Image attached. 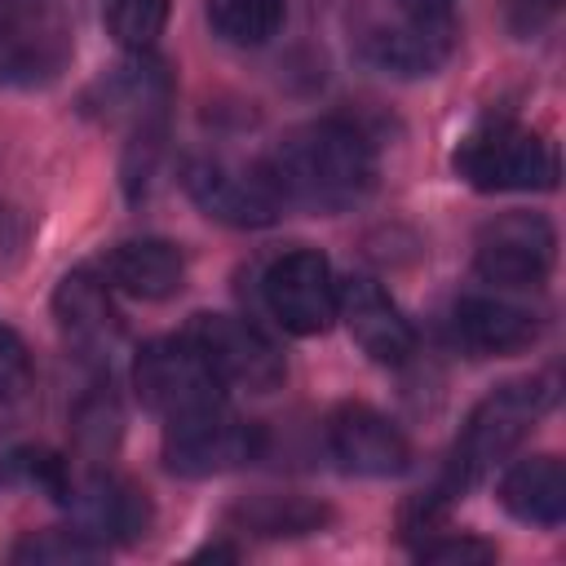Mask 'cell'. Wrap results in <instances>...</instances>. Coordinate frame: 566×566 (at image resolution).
<instances>
[{
  "label": "cell",
  "mask_w": 566,
  "mask_h": 566,
  "mask_svg": "<svg viewBox=\"0 0 566 566\" xmlns=\"http://www.w3.org/2000/svg\"><path fill=\"white\" fill-rule=\"evenodd\" d=\"M265 172L283 195V203L310 212H345L367 199L376 181V155L354 124L314 119L292 128L274 146Z\"/></svg>",
  "instance_id": "1"
},
{
  "label": "cell",
  "mask_w": 566,
  "mask_h": 566,
  "mask_svg": "<svg viewBox=\"0 0 566 566\" xmlns=\"http://www.w3.org/2000/svg\"><path fill=\"white\" fill-rule=\"evenodd\" d=\"M553 402L548 380L531 376V380H509L500 389H491L473 411L469 424L451 451V469H447V491H464L473 482H482L517 442L522 433L544 416V407Z\"/></svg>",
  "instance_id": "2"
},
{
  "label": "cell",
  "mask_w": 566,
  "mask_h": 566,
  "mask_svg": "<svg viewBox=\"0 0 566 566\" xmlns=\"http://www.w3.org/2000/svg\"><path fill=\"white\" fill-rule=\"evenodd\" d=\"M455 172L482 190V195H504V190H548L557 181V155L553 146L513 124V119H486L478 124L460 146H455Z\"/></svg>",
  "instance_id": "3"
},
{
  "label": "cell",
  "mask_w": 566,
  "mask_h": 566,
  "mask_svg": "<svg viewBox=\"0 0 566 566\" xmlns=\"http://www.w3.org/2000/svg\"><path fill=\"white\" fill-rule=\"evenodd\" d=\"M133 385H137L142 402L155 416H164L168 424L226 407V385L208 367V358L195 349L190 336L146 340L133 358Z\"/></svg>",
  "instance_id": "4"
},
{
  "label": "cell",
  "mask_w": 566,
  "mask_h": 566,
  "mask_svg": "<svg viewBox=\"0 0 566 566\" xmlns=\"http://www.w3.org/2000/svg\"><path fill=\"white\" fill-rule=\"evenodd\" d=\"M181 186L186 195L195 199V208L221 226H234V230H256V226H270L287 203L283 195L274 190L265 164L261 168H243V164H230V159H190L186 172H181Z\"/></svg>",
  "instance_id": "5"
},
{
  "label": "cell",
  "mask_w": 566,
  "mask_h": 566,
  "mask_svg": "<svg viewBox=\"0 0 566 566\" xmlns=\"http://www.w3.org/2000/svg\"><path fill=\"white\" fill-rule=\"evenodd\" d=\"M186 336L208 358V367L221 376V385H234V389H248V394H270L287 376L283 354L274 349V340L261 327H252L248 318L195 314Z\"/></svg>",
  "instance_id": "6"
},
{
  "label": "cell",
  "mask_w": 566,
  "mask_h": 566,
  "mask_svg": "<svg viewBox=\"0 0 566 566\" xmlns=\"http://www.w3.org/2000/svg\"><path fill=\"white\" fill-rule=\"evenodd\" d=\"M265 438L261 424L221 411L195 416V420H177L164 433V464L177 478H212V473H230L243 469L261 455Z\"/></svg>",
  "instance_id": "7"
},
{
  "label": "cell",
  "mask_w": 566,
  "mask_h": 566,
  "mask_svg": "<svg viewBox=\"0 0 566 566\" xmlns=\"http://www.w3.org/2000/svg\"><path fill=\"white\" fill-rule=\"evenodd\" d=\"M557 256V230L539 212H504L478 230L473 270L495 287H535Z\"/></svg>",
  "instance_id": "8"
},
{
  "label": "cell",
  "mask_w": 566,
  "mask_h": 566,
  "mask_svg": "<svg viewBox=\"0 0 566 566\" xmlns=\"http://www.w3.org/2000/svg\"><path fill=\"white\" fill-rule=\"evenodd\" d=\"M261 287H265V310L292 336H318L336 323V274L327 256L314 248L283 252L265 270Z\"/></svg>",
  "instance_id": "9"
},
{
  "label": "cell",
  "mask_w": 566,
  "mask_h": 566,
  "mask_svg": "<svg viewBox=\"0 0 566 566\" xmlns=\"http://www.w3.org/2000/svg\"><path fill=\"white\" fill-rule=\"evenodd\" d=\"M336 318H345L354 345L385 367H398L416 354L411 323L389 301V292L367 274H349L345 283H336Z\"/></svg>",
  "instance_id": "10"
},
{
  "label": "cell",
  "mask_w": 566,
  "mask_h": 566,
  "mask_svg": "<svg viewBox=\"0 0 566 566\" xmlns=\"http://www.w3.org/2000/svg\"><path fill=\"white\" fill-rule=\"evenodd\" d=\"M327 447L340 460V469L358 473V478H394L411 460V447H407L402 429L367 402H345V407L332 411Z\"/></svg>",
  "instance_id": "11"
},
{
  "label": "cell",
  "mask_w": 566,
  "mask_h": 566,
  "mask_svg": "<svg viewBox=\"0 0 566 566\" xmlns=\"http://www.w3.org/2000/svg\"><path fill=\"white\" fill-rule=\"evenodd\" d=\"M66 509L75 513V526L106 544H133L150 531V500L137 482L119 473H88L80 486H71Z\"/></svg>",
  "instance_id": "12"
},
{
  "label": "cell",
  "mask_w": 566,
  "mask_h": 566,
  "mask_svg": "<svg viewBox=\"0 0 566 566\" xmlns=\"http://www.w3.org/2000/svg\"><path fill=\"white\" fill-rule=\"evenodd\" d=\"M0 44L13 80L53 75L66 62V22L57 0H0Z\"/></svg>",
  "instance_id": "13"
},
{
  "label": "cell",
  "mask_w": 566,
  "mask_h": 566,
  "mask_svg": "<svg viewBox=\"0 0 566 566\" xmlns=\"http://www.w3.org/2000/svg\"><path fill=\"white\" fill-rule=\"evenodd\" d=\"M102 279L133 301H168L186 283V256L168 239H124L102 256Z\"/></svg>",
  "instance_id": "14"
},
{
  "label": "cell",
  "mask_w": 566,
  "mask_h": 566,
  "mask_svg": "<svg viewBox=\"0 0 566 566\" xmlns=\"http://www.w3.org/2000/svg\"><path fill=\"white\" fill-rule=\"evenodd\" d=\"M451 327H455V340L478 358L522 354L539 340V318L495 296H464L451 314Z\"/></svg>",
  "instance_id": "15"
},
{
  "label": "cell",
  "mask_w": 566,
  "mask_h": 566,
  "mask_svg": "<svg viewBox=\"0 0 566 566\" xmlns=\"http://www.w3.org/2000/svg\"><path fill=\"white\" fill-rule=\"evenodd\" d=\"M53 318L71 345L84 354H106L119 340V314L111 305L106 279H93L88 270H71L53 292Z\"/></svg>",
  "instance_id": "16"
},
{
  "label": "cell",
  "mask_w": 566,
  "mask_h": 566,
  "mask_svg": "<svg viewBox=\"0 0 566 566\" xmlns=\"http://www.w3.org/2000/svg\"><path fill=\"white\" fill-rule=\"evenodd\" d=\"M451 49H455L451 18H407L402 27L376 31L363 44V57L394 75H433L438 66H447Z\"/></svg>",
  "instance_id": "17"
},
{
  "label": "cell",
  "mask_w": 566,
  "mask_h": 566,
  "mask_svg": "<svg viewBox=\"0 0 566 566\" xmlns=\"http://www.w3.org/2000/svg\"><path fill=\"white\" fill-rule=\"evenodd\" d=\"M97 106L106 119H133L137 128H155L168 97H172V75L159 57L150 53H133L124 66H115L102 84H97Z\"/></svg>",
  "instance_id": "18"
},
{
  "label": "cell",
  "mask_w": 566,
  "mask_h": 566,
  "mask_svg": "<svg viewBox=\"0 0 566 566\" xmlns=\"http://www.w3.org/2000/svg\"><path fill=\"white\" fill-rule=\"evenodd\" d=\"M500 504L526 526H557L566 517V469L557 455H526L500 478Z\"/></svg>",
  "instance_id": "19"
},
{
  "label": "cell",
  "mask_w": 566,
  "mask_h": 566,
  "mask_svg": "<svg viewBox=\"0 0 566 566\" xmlns=\"http://www.w3.org/2000/svg\"><path fill=\"white\" fill-rule=\"evenodd\" d=\"M287 0H208V22L226 44L256 49L279 35Z\"/></svg>",
  "instance_id": "20"
},
{
  "label": "cell",
  "mask_w": 566,
  "mask_h": 566,
  "mask_svg": "<svg viewBox=\"0 0 566 566\" xmlns=\"http://www.w3.org/2000/svg\"><path fill=\"white\" fill-rule=\"evenodd\" d=\"M234 517L243 531H256V535H305L327 522V509L301 495H265V500L243 504Z\"/></svg>",
  "instance_id": "21"
},
{
  "label": "cell",
  "mask_w": 566,
  "mask_h": 566,
  "mask_svg": "<svg viewBox=\"0 0 566 566\" xmlns=\"http://www.w3.org/2000/svg\"><path fill=\"white\" fill-rule=\"evenodd\" d=\"M102 22L111 40L128 53H150L168 22V0H102Z\"/></svg>",
  "instance_id": "22"
},
{
  "label": "cell",
  "mask_w": 566,
  "mask_h": 566,
  "mask_svg": "<svg viewBox=\"0 0 566 566\" xmlns=\"http://www.w3.org/2000/svg\"><path fill=\"white\" fill-rule=\"evenodd\" d=\"M102 553L106 548L97 539H88L80 526H57V531L27 535L13 548V562H27V566H75V562H97Z\"/></svg>",
  "instance_id": "23"
},
{
  "label": "cell",
  "mask_w": 566,
  "mask_h": 566,
  "mask_svg": "<svg viewBox=\"0 0 566 566\" xmlns=\"http://www.w3.org/2000/svg\"><path fill=\"white\" fill-rule=\"evenodd\" d=\"M420 562H438V566H478V562H495V544L473 539V535H433L416 548Z\"/></svg>",
  "instance_id": "24"
},
{
  "label": "cell",
  "mask_w": 566,
  "mask_h": 566,
  "mask_svg": "<svg viewBox=\"0 0 566 566\" xmlns=\"http://www.w3.org/2000/svg\"><path fill=\"white\" fill-rule=\"evenodd\" d=\"M31 389V354L13 327L0 323V402H18Z\"/></svg>",
  "instance_id": "25"
},
{
  "label": "cell",
  "mask_w": 566,
  "mask_h": 566,
  "mask_svg": "<svg viewBox=\"0 0 566 566\" xmlns=\"http://www.w3.org/2000/svg\"><path fill=\"white\" fill-rule=\"evenodd\" d=\"M75 429H80V442L93 447V451L115 447V438H119V407H115V398H111V394H106V398L97 394V398L80 402V411H75Z\"/></svg>",
  "instance_id": "26"
},
{
  "label": "cell",
  "mask_w": 566,
  "mask_h": 566,
  "mask_svg": "<svg viewBox=\"0 0 566 566\" xmlns=\"http://www.w3.org/2000/svg\"><path fill=\"white\" fill-rule=\"evenodd\" d=\"M557 4L562 0H513L509 4V22H513L517 35H531V31H539V27H548L557 18Z\"/></svg>",
  "instance_id": "27"
},
{
  "label": "cell",
  "mask_w": 566,
  "mask_h": 566,
  "mask_svg": "<svg viewBox=\"0 0 566 566\" xmlns=\"http://www.w3.org/2000/svg\"><path fill=\"white\" fill-rule=\"evenodd\" d=\"M407 9V18H447L455 0H398Z\"/></svg>",
  "instance_id": "28"
},
{
  "label": "cell",
  "mask_w": 566,
  "mask_h": 566,
  "mask_svg": "<svg viewBox=\"0 0 566 566\" xmlns=\"http://www.w3.org/2000/svg\"><path fill=\"white\" fill-rule=\"evenodd\" d=\"M0 80H13V66H9V53H4V44H0Z\"/></svg>",
  "instance_id": "29"
}]
</instances>
